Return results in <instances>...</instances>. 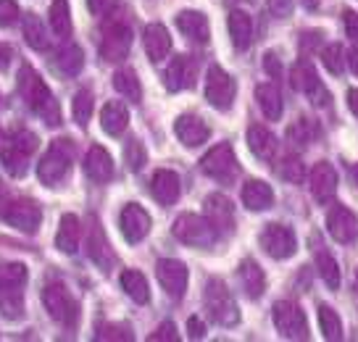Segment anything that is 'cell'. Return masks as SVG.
<instances>
[{
    "label": "cell",
    "instance_id": "cell-1",
    "mask_svg": "<svg viewBox=\"0 0 358 342\" xmlns=\"http://www.w3.org/2000/svg\"><path fill=\"white\" fill-rule=\"evenodd\" d=\"M19 92L27 100V106L43 119L48 127H58L61 124V108H58L56 95L50 92V87L43 79L37 77V71L32 66L19 69Z\"/></svg>",
    "mask_w": 358,
    "mask_h": 342
},
{
    "label": "cell",
    "instance_id": "cell-2",
    "mask_svg": "<svg viewBox=\"0 0 358 342\" xmlns=\"http://www.w3.org/2000/svg\"><path fill=\"white\" fill-rule=\"evenodd\" d=\"M34 150H37V134L22 129V132L11 134L3 143V148H0V161H3L6 171L11 177H24L27 169H29V158H32Z\"/></svg>",
    "mask_w": 358,
    "mask_h": 342
},
{
    "label": "cell",
    "instance_id": "cell-3",
    "mask_svg": "<svg viewBox=\"0 0 358 342\" xmlns=\"http://www.w3.org/2000/svg\"><path fill=\"white\" fill-rule=\"evenodd\" d=\"M203 303L208 308V316H211L219 327H235L240 321V311H237V303L232 298V292L227 290L222 279H211L206 285V292H203Z\"/></svg>",
    "mask_w": 358,
    "mask_h": 342
},
{
    "label": "cell",
    "instance_id": "cell-4",
    "mask_svg": "<svg viewBox=\"0 0 358 342\" xmlns=\"http://www.w3.org/2000/svg\"><path fill=\"white\" fill-rule=\"evenodd\" d=\"M71 145L66 140H53L50 148L45 150L43 161L37 166V177L43 182L45 187H58L64 177L69 174L71 169Z\"/></svg>",
    "mask_w": 358,
    "mask_h": 342
},
{
    "label": "cell",
    "instance_id": "cell-5",
    "mask_svg": "<svg viewBox=\"0 0 358 342\" xmlns=\"http://www.w3.org/2000/svg\"><path fill=\"white\" fill-rule=\"evenodd\" d=\"M174 237L179 243L192 245V248H211L216 243V227L206 216H198V213H182L177 221H174Z\"/></svg>",
    "mask_w": 358,
    "mask_h": 342
},
{
    "label": "cell",
    "instance_id": "cell-6",
    "mask_svg": "<svg viewBox=\"0 0 358 342\" xmlns=\"http://www.w3.org/2000/svg\"><path fill=\"white\" fill-rule=\"evenodd\" d=\"M43 303L53 321L64 324V327H74V324H77L79 303L64 285H50V287H45Z\"/></svg>",
    "mask_w": 358,
    "mask_h": 342
},
{
    "label": "cell",
    "instance_id": "cell-7",
    "mask_svg": "<svg viewBox=\"0 0 358 342\" xmlns=\"http://www.w3.org/2000/svg\"><path fill=\"white\" fill-rule=\"evenodd\" d=\"M271 316H274V327H277L282 337H287V340H308V321H306V313L295 303L280 300L271 311Z\"/></svg>",
    "mask_w": 358,
    "mask_h": 342
},
{
    "label": "cell",
    "instance_id": "cell-8",
    "mask_svg": "<svg viewBox=\"0 0 358 342\" xmlns=\"http://www.w3.org/2000/svg\"><path fill=\"white\" fill-rule=\"evenodd\" d=\"M201 169H203V174L219 179V182H232V179L237 177V171H240L232 145L222 143V145H216V148H211L208 153L203 155Z\"/></svg>",
    "mask_w": 358,
    "mask_h": 342
},
{
    "label": "cell",
    "instance_id": "cell-9",
    "mask_svg": "<svg viewBox=\"0 0 358 342\" xmlns=\"http://www.w3.org/2000/svg\"><path fill=\"white\" fill-rule=\"evenodd\" d=\"M235 95H237V82L222 66L213 64L208 69V77H206V98H208V103L219 111H229L232 103H235Z\"/></svg>",
    "mask_w": 358,
    "mask_h": 342
},
{
    "label": "cell",
    "instance_id": "cell-10",
    "mask_svg": "<svg viewBox=\"0 0 358 342\" xmlns=\"http://www.w3.org/2000/svg\"><path fill=\"white\" fill-rule=\"evenodd\" d=\"M261 248L266 250V255L271 258H290L298 250V240H295V232L285 224H268L266 229L261 232Z\"/></svg>",
    "mask_w": 358,
    "mask_h": 342
},
{
    "label": "cell",
    "instance_id": "cell-11",
    "mask_svg": "<svg viewBox=\"0 0 358 342\" xmlns=\"http://www.w3.org/2000/svg\"><path fill=\"white\" fill-rule=\"evenodd\" d=\"M290 85H292V90H298V92H303V95H311L316 106H324V103H329V92L322 87L319 74H316V69H313L308 61H298V64L292 66Z\"/></svg>",
    "mask_w": 358,
    "mask_h": 342
},
{
    "label": "cell",
    "instance_id": "cell-12",
    "mask_svg": "<svg viewBox=\"0 0 358 342\" xmlns=\"http://www.w3.org/2000/svg\"><path fill=\"white\" fill-rule=\"evenodd\" d=\"M3 219H6V224H11L13 229H19V232L34 234L37 227H40V221H43V211H40V206L34 200H16V203H11L6 208Z\"/></svg>",
    "mask_w": 358,
    "mask_h": 342
},
{
    "label": "cell",
    "instance_id": "cell-13",
    "mask_svg": "<svg viewBox=\"0 0 358 342\" xmlns=\"http://www.w3.org/2000/svg\"><path fill=\"white\" fill-rule=\"evenodd\" d=\"M327 232L332 234L337 243H353L358 237V216L345 206H332L327 213Z\"/></svg>",
    "mask_w": 358,
    "mask_h": 342
},
{
    "label": "cell",
    "instance_id": "cell-14",
    "mask_svg": "<svg viewBox=\"0 0 358 342\" xmlns=\"http://www.w3.org/2000/svg\"><path fill=\"white\" fill-rule=\"evenodd\" d=\"M156 274H158L161 287L166 290L169 298L179 300L182 295H185V290H187V266L182 264V261H174V258L158 261Z\"/></svg>",
    "mask_w": 358,
    "mask_h": 342
},
{
    "label": "cell",
    "instance_id": "cell-15",
    "mask_svg": "<svg viewBox=\"0 0 358 342\" xmlns=\"http://www.w3.org/2000/svg\"><path fill=\"white\" fill-rule=\"evenodd\" d=\"M119 224H122V234L127 237V243H143L150 232V216L143 206L137 203H127L122 208V216H119Z\"/></svg>",
    "mask_w": 358,
    "mask_h": 342
},
{
    "label": "cell",
    "instance_id": "cell-16",
    "mask_svg": "<svg viewBox=\"0 0 358 342\" xmlns=\"http://www.w3.org/2000/svg\"><path fill=\"white\" fill-rule=\"evenodd\" d=\"M132 48V29L124 22H113L108 24V29L103 32V43H101V55L106 61H122L124 55L129 53Z\"/></svg>",
    "mask_w": 358,
    "mask_h": 342
},
{
    "label": "cell",
    "instance_id": "cell-17",
    "mask_svg": "<svg viewBox=\"0 0 358 342\" xmlns=\"http://www.w3.org/2000/svg\"><path fill=\"white\" fill-rule=\"evenodd\" d=\"M337 192V171L332 164H327V161H319V164L313 166L311 171V195L316 198V203H329V200L335 198Z\"/></svg>",
    "mask_w": 358,
    "mask_h": 342
},
{
    "label": "cell",
    "instance_id": "cell-18",
    "mask_svg": "<svg viewBox=\"0 0 358 342\" xmlns=\"http://www.w3.org/2000/svg\"><path fill=\"white\" fill-rule=\"evenodd\" d=\"M90 221H92V224H90V234H87V255L101 266L103 271H108L113 266V261H116V255H113L111 245L106 240V234H103L98 219H90Z\"/></svg>",
    "mask_w": 358,
    "mask_h": 342
},
{
    "label": "cell",
    "instance_id": "cell-19",
    "mask_svg": "<svg viewBox=\"0 0 358 342\" xmlns=\"http://www.w3.org/2000/svg\"><path fill=\"white\" fill-rule=\"evenodd\" d=\"M179 190H182V182H179L177 171H169V169H158L153 179H150V192L153 198L161 203V206H171L177 203Z\"/></svg>",
    "mask_w": 358,
    "mask_h": 342
},
{
    "label": "cell",
    "instance_id": "cell-20",
    "mask_svg": "<svg viewBox=\"0 0 358 342\" xmlns=\"http://www.w3.org/2000/svg\"><path fill=\"white\" fill-rule=\"evenodd\" d=\"M195 85V61H190L187 55H177L171 58V64L166 69V87L169 92H179Z\"/></svg>",
    "mask_w": 358,
    "mask_h": 342
},
{
    "label": "cell",
    "instance_id": "cell-21",
    "mask_svg": "<svg viewBox=\"0 0 358 342\" xmlns=\"http://www.w3.org/2000/svg\"><path fill=\"white\" fill-rule=\"evenodd\" d=\"M206 219L216 227V232H229L232 224H235V211H232V203L224 198V195H208L206 198Z\"/></svg>",
    "mask_w": 358,
    "mask_h": 342
},
{
    "label": "cell",
    "instance_id": "cell-22",
    "mask_svg": "<svg viewBox=\"0 0 358 342\" xmlns=\"http://www.w3.org/2000/svg\"><path fill=\"white\" fill-rule=\"evenodd\" d=\"M174 132H177V137L182 140V145L198 148V145H203L208 140L211 129H208L206 122L198 119V116H179L177 124H174Z\"/></svg>",
    "mask_w": 358,
    "mask_h": 342
},
{
    "label": "cell",
    "instance_id": "cell-23",
    "mask_svg": "<svg viewBox=\"0 0 358 342\" xmlns=\"http://www.w3.org/2000/svg\"><path fill=\"white\" fill-rule=\"evenodd\" d=\"M79 240H82V224L74 213H66L61 216V224H58L56 232V245L61 253L74 255L79 250Z\"/></svg>",
    "mask_w": 358,
    "mask_h": 342
},
{
    "label": "cell",
    "instance_id": "cell-24",
    "mask_svg": "<svg viewBox=\"0 0 358 342\" xmlns=\"http://www.w3.org/2000/svg\"><path fill=\"white\" fill-rule=\"evenodd\" d=\"M85 171H87V177L92 179V182H98V185H106V182L113 177L111 155L106 153L101 145L90 148L87 158H85Z\"/></svg>",
    "mask_w": 358,
    "mask_h": 342
},
{
    "label": "cell",
    "instance_id": "cell-25",
    "mask_svg": "<svg viewBox=\"0 0 358 342\" xmlns=\"http://www.w3.org/2000/svg\"><path fill=\"white\" fill-rule=\"evenodd\" d=\"M145 53L148 58L153 61V64H161L164 58L169 55L171 50V37H169V29L164 24H150L145 29Z\"/></svg>",
    "mask_w": 358,
    "mask_h": 342
},
{
    "label": "cell",
    "instance_id": "cell-26",
    "mask_svg": "<svg viewBox=\"0 0 358 342\" xmlns=\"http://www.w3.org/2000/svg\"><path fill=\"white\" fill-rule=\"evenodd\" d=\"M237 276H240V285L248 292V298H261L264 290H266V276H264V269L253 261V258H245L240 269H237Z\"/></svg>",
    "mask_w": 358,
    "mask_h": 342
},
{
    "label": "cell",
    "instance_id": "cell-27",
    "mask_svg": "<svg viewBox=\"0 0 358 342\" xmlns=\"http://www.w3.org/2000/svg\"><path fill=\"white\" fill-rule=\"evenodd\" d=\"M127 124H129V111L124 103L119 100H111V103H106L101 111V127L106 134H111V137H119V134L127 129Z\"/></svg>",
    "mask_w": 358,
    "mask_h": 342
},
{
    "label": "cell",
    "instance_id": "cell-28",
    "mask_svg": "<svg viewBox=\"0 0 358 342\" xmlns=\"http://www.w3.org/2000/svg\"><path fill=\"white\" fill-rule=\"evenodd\" d=\"M248 145H250L253 155L261 158V161H271L274 153H277V137L268 132L266 127H261V124H253L248 129Z\"/></svg>",
    "mask_w": 358,
    "mask_h": 342
},
{
    "label": "cell",
    "instance_id": "cell-29",
    "mask_svg": "<svg viewBox=\"0 0 358 342\" xmlns=\"http://www.w3.org/2000/svg\"><path fill=\"white\" fill-rule=\"evenodd\" d=\"M243 203L248 211H266L274 203V190L261 179H250L243 187Z\"/></svg>",
    "mask_w": 358,
    "mask_h": 342
},
{
    "label": "cell",
    "instance_id": "cell-30",
    "mask_svg": "<svg viewBox=\"0 0 358 342\" xmlns=\"http://www.w3.org/2000/svg\"><path fill=\"white\" fill-rule=\"evenodd\" d=\"M177 27L190 37L192 43H208L211 29H208V19L201 11H182L177 16Z\"/></svg>",
    "mask_w": 358,
    "mask_h": 342
},
{
    "label": "cell",
    "instance_id": "cell-31",
    "mask_svg": "<svg viewBox=\"0 0 358 342\" xmlns=\"http://www.w3.org/2000/svg\"><path fill=\"white\" fill-rule=\"evenodd\" d=\"M229 34H232V45L237 50H248L253 43V19L245 11L229 13Z\"/></svg>",
    "mask_w": 358,
    "mask_h": 342
},
{
    "label": "cell",
    "instance_id": "cell-32",
    "mask_svg": "<svg viewBox=\"0 0 358 342\" xmlns=\"http://www.w3.org/2000/svg\"><path fill=\"white\" fill-rule=\"evenodd\" d=\"M256 100H258V106H261V111H264V116H266L268 122H277V119L282 116V92H280L277 85H271V82L258 85Z\"/></svg>",
    "mask_w": 358,
    "mask_h": 342
},
{
    "label": "cell",
    "instance_id": "cell-33",
    "mask_svg": "<svg viewBox=\"0 0 358 342\" xmlns=\"http://www.w3.org/2000/svg\"><path fill=\"white\" fill-rule=\"evenodd\" d=\"M85 66V53L79 45H66L61 48L56 55V71L64 74V77H77L79 71Z\"/></svg>",
    "mask_w": 358,
    "mask_h": 342
},
{
    "label": "cell",
    "instance_id": "cell-34",
    "mask_svg": "<svg viewBox=\"0 0 358 342\" xmlns=\"http://www.w3.org/2000/svg\"><path fill=\"white\" fill-rule=\"evenodd\" d=\"M122 287L124 292L134 300V303H148L150 300V287H148V279L140 271H134V269H127L122 274Z\"/></svg>",
    "mask_w": 358,
    "mask_h": 342
},
{
    "label": "cell",
    "instance_id": "cell-35",
    "mask_svg": "<svg viewBox=\"0 0 358 342\" xmlns=\"http://www.w3.org/2000/svg\"><path fill=\"white\" fill-rule=\"evenodd\" d=\"M113 87H116L119 95H124V98L132 100V103L143 100V87H140V79H137V74H134L132 69H119L113 74Z\"/></svg>",
    "mask_w": 358,
    "mask_h": 342
},
{
    "label": "cell",
    "instance_id": "cell-36",
    "mask_svg": "<svg viewBox=\"0 0 358 342\" xmlns=\"http://www.w3.org/2000/svg\"><path fill=\"white\" fill-rule=\"evenodd\" d=\"M29 271L24 264H3L0 266V292L3 290H24Z\"/></svg>",
    "mask_w": 358,
    "mask_h": 342
},
{
    "label": "cell",
    "instance_id": "cell-37",
    "mask_svg": "<svg viewBox=\"0 0 358 342\" xmlns=\"http://www.w3.org/2000/svg\"><path fill=\"white\" fill-rule=\"evenodd\" d=\"M316 269H319V276L324 279V285L329 290H340V266L327 250H319L316 253Z\"/></svg>",
    "mask_w": 358,
    "mask_h": 342
},
{
    "label": "cell",
    "instance_id": "cell-38",
    "mask_svg": "<svg viewBox=\"0 0 358 342\" xmlns=\"http://www.w3.org/2000/svg\"><path fill=\"white\" fill-rule=\"evenodd\" d=\"M0 313L6 319H22L24 316V290H3L0 292Z\"/></svg>",
    "mask_w": 358,
    "mask_h": 342
},
{
    "label": "cell",
    "instance_id": "cell-39",
    "mask_svg": "<svg viewBox=\"0 0 358 342\" xmlns=\"http://www.w3.org/2000/svg\"><path fill=\"white\" fill-rule=\"evenodd\" d=\"M24 37H27V43L32 45L34 50H45L48 48V32H45L43 22L34 13L24 16Z\"/></svg>",
    "mask_w": 358,
    "mask_h": 342
},
{
    "label": "cell",
    "instance_id": "cell-40",
    "mask_svg": "<svg viewBox=\"0 0 358 342\" xmlns=\"http://www.w3.org/2000/svg\"><path fill=\"white\" fill-rule=\"evenodd\" d=\"M319 327L324 332V340H343V321L335 308L319 306Z\"/></svg>",
    "mask_w": 358,
    "mask_h": 342
},
{
    "label": "cell",
    "instance_id": "cell-41",
    "mask_svg": "<svg viewBox=\"0 0 358 342\" xmlns=\"http://www.w3.org/2000/svg\"><path fill=\"white\" fill-rule=\"evenodd\" d=\"M50 27L53 32L61 34V37H69L71 34V16H69V3L66 0H53L50 6Z\"/></svg>",
    "mask_w": 358,
    "mask_h": 342
},
{
    "label": "cell",
    "instance_id": "cell-42",
    "mask_svg": "<svg viewBox=\"0 0 358 342\" xmlns=\"http://www.w3.org/2000/svg\"><path fill=\"white\" fill-rule=\"evenodd\" d=\"M345 48L343 45H327L324 50H322V64L327 66L329 74H343L345 71Z\"/></svg>",
    "mask_w": 358,
    "mask_h": 342
},
{
    "label": "cell",
    "instance_id": "cell-43",
    "mask_svg": "<svg viewBox=\"0 0 358 342\" xmlns=\"http://www.w3.org/2000/svg\"><path fill=\"white\" fill-rule=\"evenodd\" d=\"M74 122L77 124H85L90 122V116H92V92L90 90H79L77 95H74Z\"/></svg>",
    "mask_w": 358,
    "mask_h": 342
},
{
    "label": "cell",
    "instance_id": "cell-44",
    "mask_svg": "<svg viewBox=\"0 0 358 342\" xmlns=\"http://www.w3.org/2000/svg\"><path fill=\"white\" fill-rule=\"evenodd\" d=\"M280 174L285 182H290V185H301L303 179H306V169L298 158H285L280 166Z\"/></svg>",
    "mask_w": 358,
    "mask_h": 342
},
{
    "label": "cell",
    "instance_id": "cell-45",
    "mask_svg": "<svg viewBox=\"0 0 358 342\" xmlns=\"http://www.w3.org/2000/svg\"><path fill=\"white\" fill-rule=\"evenodd\" d=\"M124 158H127V164H129V169H132V171H140V169H143V164H145V150H143L140 140H132V143L127 145Z\"/></svg>",
    "mask_w": 358,
    "mask_h": 342
},
{
    "label": "cell",
    "instance_id": "cell-46",
    "mask_svg": "<svg viewBox=\"0 0 358 342\" xmlns=\"http://www.w3.org/2000/svg\"><path fill=\"white\" fill-rule=\"evenodd\" d=\"M19 6H16V0H0V27H11V24L19 22Z\"/></svg>",
    "mask_w": 358,
    "mask_h": 342
},
{
    "label": "cell",
    "instance_id": "cell-47",
    "mask_svg": "<svg viewBox=\"0 0 358 342\" xmlns=\"http://www.w3.org/2000/svg\"><path fill=\"white\" fill-rule=\"evenodd\" d=\"M287 137H290L292 143H298V145H308V143H311V124L306 122V119L295 122L290 129H287Z\"/></svg>",
    "mask_w": 358,
    "mask_h": 342
},
{
    "label": "cell",
    "instance_id": "cell-48",
    "mask_svg": "<svg viewBox=\"0 0 358 342\" xmlns=\"http://www.w3.org/2000/svg\"><path fill=\"white\" fill-rule=\"evenodd\" d=\"M95 340H132V332L127 329V327H101V332L95 334Z\"/></svg>",
    "mask_w": 358,
    "mask_h": 342
},
{
    "label": "cell",
    "instance_id": "cell-49",
    "mask_svg": "<svg viewBox=\"0 0 358 342\" xmlns=\"http://www.w3.org/2000/svg\"><path fill=\"white\" fill-rule=\"evenodd\" d=\"M148 340L150 342H161V340H169V342H177L179 334H177V327L171 324V321H166V324H161L153 334H148Z\"/></svg>",
    "mask_w": 358,
    "mask_h": 342
},
{
    "label": "cell",
    "instance_id": "cell-50",
    "mask_svg": "<svg viewBox=\"0 0 358 342\" xmlns=\"http://www.w3.org/2000/svg\"><path fill=\"white\" fill-rule=\"evenodd\" d=\"M119 6V0H87V8L92 16H108Z\"/></svg>",
    "mask_w": 358,
    "mask_h": 342
},
{
    "label": "cell",
    "instance_id": "cell-51",
    "mask_svg": "<svg viewBox=\"0 0 358 342\" xmlns=\"http://www.w3.org/2000/svg\"><path fill=\"white\" fill-rule=\"evenodd\" d=\"M268 11L277 19H287L292 13V0H268Z\"/></svg>",
    "mask_w": 358,
    "mask_h": 342
},
{
    "label": "cell",
    "instance_id": "cell-52",
    "mask_svg": "<svg viewBox=\"0 0 358 342\" xmlns=\"http://www.w3.org/2000/svg\"><path fill=\"white\" fill-rule=\"evenodd\" d=\"M343 24H345L348 37L358 43V13L356 11H345V13H343Z\"/></svg>",
    "mask_w": 358,
    "mask_h": 342
},
{
    "label": "cell",
    "instance_id": "cell-53",
    "mask_svg": "<svg viewBox=\"0 0 358 342\" xmlns=\"http://www.w3.org/2000/svg\"><path fill=\"white\" fill-rule=\"evenodd\" d=\"M264 69H266V74H271V77L277 79V77H280V71H282L280 58H277L274 53H266V55H264Z\"/></svg>",
    "mask_w": 358,
    "mask_h": 342
},
{
    "label": "cell",
    "instance_id": "cell-54",
    "mask_svg": "<svg viewBox=\"0 0 358 342\" xmlns=\"http://www.w3.org/2000/svg\"><path fill=\"white\" fill-rule=\"evenodd\" d=\"M187 329H190V334L195 337V340H201L203 334H206V324H203L198 316H192V319L187 321Z\"/></svg>",
    "mask_w": 358,
    "mask_h": 342
},
{
    "label": "cell",
    "instance_id": "cell-55",
    "mask_svg": "<svg viewBox=\"0 0 358 342\" xmlns=\"http://www.w3.org/2000/svg\"><path fill=\"white\" fill-rule=\"evenodd\" d=\"M8 64H11V48L6 43H0V71L8 69Z\"/></svg>",
    "mask_w": 358,
    "mask_h": 342
},
{
    "label": "cell",
    "instance_id": "cell-56",
    "mask_svg": "<svg viewBox=\"0 0 358 342\" xmlns=\"http://www.w3.org/2000/svg\"><path fill=\"white\" fill-rule=\"evenodd\" d=\"M348 108H350L358 116V90L356 87L348 90Z\"/></svg>",
    "mask_w": 358,
    "mask_h": 342
},
{
    "label": "cell",
    "instance_id": "cell-57",
    "mask_svg": "<svg viewBox=\"0 0 358 342\" xmlns=\"http://www.w3.org/2000/svg\"><path fill=\"white\" fill-rule=\"evenodd\" d=\"M350 69H353V74H358V48L350 53Z\"/></svg>",
    "mask_w": 358,
    "mask_h": 342
},
{
    "label": "cell",
    "instance_id": "cell-58",
    "mask_svg": "<svg viewBox=\"0 0 358 342\" xmlns=\"http://www.w3.org/2000/svg\"><path fill=\"white\" fill-rule=\"evenodd\" d=\"M303 6H306V8H316V6H319V0H303Z\"/></svg>",
    "mask_w": 358,
    "mask_h": 342
},
{
    "label": "cell",
    "instance_id": "cell-59",
    "mask_svg": "<svg viewBox=\"0 0 358 342\" xmlns=\"http://www.w3.org/2000/svg\"><path fill=\"white\" fill-rule=\"evenodd\" d=\"M353 177H356V182H358V164L353 166Z\"/></svg>",
    "mask_w": 358,
    "mask_h": 342
},
{
    "label": "cell",
    "instance_id": "cell-60",
    "mask_svg": "<svg viewBox=\"0 0 358 342\" xmlns=\"http://www.w3.org/2000/svg\"><path fill=\"white\" fill-rule=\"evenodd\" d=\"M0 195H3V182H0Z\"/></svg>",
    "mask_w": 358,
    "mask_h": 342
}]
</instances>
